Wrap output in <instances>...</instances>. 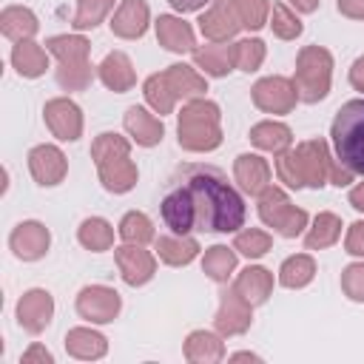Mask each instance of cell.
<instances>
[{
	"mask_svg": "<svg viewBox=\"0 0 364 364\" xmlns=\"http://www.w3.org/2000/svg\"><path fill=\"white\" fill-rule=\"evenodd\" d=\"M77 307L91 321H111L114 313L119 310V296L114 290H108V287H85L80 293Z\"/></svg>",
	"mask_w": 364,
	"mask_h": 364,
	"instance_id": "obj_13",
	"label": "cell"
},
{
	"mask_svg": "<svg viewBox=\"0 0 364 364\" xmlns=\"http://www.w3.org/2000/svg\"><path fill=\"white\" fill-rule=\"evenodd\" d=\"M114 0H80V9H77V17H74V26L77 28H88V26H97L102 20V14L111 9Z\"/></svg>",
	"mask_w": 364,
	"mask_h": 364,
	"instance_id": "obj_36",
	"label": "cell"
},
{
	"mask_svg": "<svg viewBox=\"0 0 364 364\" xmlns=\"http://www.w3.org/2000/svg\"><path fill=\"white\" fill-rule=\"evenodd\" d=\"M338 228H341V222H338L333 213H318L316 228H313L310 236H307V247H324V245L336 242Z\"/></svg>",
	"mask_w": 364,
	"mask_h": 364,
	"instance_id": "obj_32",
	"label": "cell"
},
{
	"mask_svg": "<svg viewBox=\"0 0 364 364\" xmlns=\"http://www.w3.org/2000/svg\"><path fill=\"white\" fill-rule=\"evenodd\" d=\"M94 156L102 173V182L108 191L122 193L136 182V168L128 162V145L125 139H119L117 134H100V139L94 142Z\"/></svg>",
	"mask_w": 364,
	"mask_h": 364,
	"instance_id": "obj_4",
	"label": "cell"
},
{
	"mask_svg": "<svg viewBox=\"0 0 364 364\" xmlns=\"http://www.w3.org/2000/svg\"><path fill=\"white\" fill-rule=\"evenodd\" d=\"M156 34L162 40L165 48L171 51H188L193 48V31L188 23L176 20V17H159L156 20Z\"/></svg>",
	"mask_w": 364,
	"mask_h": 364,
	"instance_id": "obj_18",
	"label": "cell"
},
{
	"mask_svg": "<svg viewBox=\"0 0 364 364\" xmlns=\"http://www.w3.org/2000/svg\"><path fill=\"white\" fill-rule=\"evenodd\" d=\"M117 262H119L122 276H125L128 284H142L154 273V259L139 247H119L117 250Z\"/></svg>",
	"mask_w": 364,
	"mask_h": 364,
	"instance_id": "obj_16",
	"label": "cell"
},
{
	"mask_svg": "<svg viewBox=\"0 0 364 364\" xmlns=\"http://www.w3.org/2000/svg\"><path fill=\"white\" fill-rule=\"evenodd\" d=\"M253 102L264 111H273V114H284L293 108L296 102V91L287 80L282 77H270V80H262L253 85Z\"/></svg>",
	"mask_w": 364,
	"mask_h": 364,
	"instance_id": "obj_10",
	"label": "cell"
},
{
	"mask_svg": "<svg viewBox=\"0 0 364 364\" xmlns=\"http://www.w3.org/2000/svg\"><path fill=\"white\" fill-rule=\"evenodd\" d=\"M233 264H236V256H233L225 245H213V247L205 253V270H208L216 282H225L228 273L233 270Z\"/></svg>",
	"mask_w": 364,
	"mask_h": 364,
	"instance_id": "obj_31",
	"label": "cell"
},
{
	"mask_svg": "<svg viewBox=\"0 0 364 364\" xmlns=\"http://www.w3.org/2000/svg\"><path fill=\"white\" fill-rule=\"evenodd\" d=\"M199 26H202V31H205L210 40H228V37L239 28V20H236V14H233L230 6L225 9V3H216V9L208 11V14L199 20Z\"/></svg>",
	"mask_w": 364,
	"mask_h": 364,
	"instance_id": "obj_21",
	"label": "cell"
},
{
	"mask_svg": "<svg viewBox=\"0 0 364 364\" xmlns=\"http://www.w3.org/2000/svg\"><path fill=\"white\" fill-rule=\"evenodd\" d=\"M313 259L310 256H293V259H287L284 264H282V284L284 287H301V284H307L310 279H313Z\"/></svg>",
	"mask_w": 364,
	"mask_h": 364,
	"instance_id": "obj_28",
	"label": "cell"
},
{
	"mask_svg": "<svg viewBox=\"0 0 364 364\" xmlns=\"http://www.w3.org/2000/svg\"><path fill=\"white\" fill-rule=\"evenodd\" d=\"M37 31V20L28 9H20V6H11L3 11V34L11 37V40H26Z\"/></svg>",
	"mask_w": 364,
	"mask_h": 364,
	"instance_id": "obj_24",
	"label": "cell"
},
{
	"mask_svg": "<svg viewBox=\"0 0 364 364\" xmlns=\"http://www.w3.org/2000/svg\"><path fill=\"white\" fill-rule=\"evenodd\" d=\"M145 23H148V6L142 0H125L117 11L111 28L119 37H139L145 31Z\"/></svg>",
	"mask_w": 364,
	"mask_h": 364,
	"instance_id": "obj_17",
	"label": "cell"
},
{
	"mask_svg": "<svg viewBox=\"0 0 364 364\" xmlns=\"http://www.w3.org/2000/svg\"><path fill=\"white\" fill-rule=\"evenodd\" d=\"M296 82L301 91L304 102H316L327 94L330 85V54L324 48H304L299 54V68H296Z\"/></svg>",
	"mask_w": 364,
	"mask_h": 364,
	"instance_id": "obj_8",
	"label": "cell"
},
{
	"mask_svg": "<svg viewBox=\"0 0 364 364\" xmlns=\"http://www.w3.org/2000/svg\"><path fill=\"white\" fill-rule=\"evenodd\" d=\"M347 250H350V253H355V256H364V222H358V225H353V228H350Z\"/></svg>",
	"mask_w": 364,
	"mask_h": 364,
	"instance_id": "obj_40",
	"label": "cell"
},
{
	"mask_svg": "<svg viewBox=\"0 0 364 364\" xmlns=\"http://www.w3.org/2000/svg\"><path fill=\"white\" fill-rule=\"evenodd\" d=\"M273 31L279 34V37H284V40H290V37H296V34H301V23L279 3V6H273Z\"/></svg>",
	"mask_w": 364,
	"mask_h": 364,
	"instance_id": "obj_38",
	"label": "cell"
},
{
	"mask_svg": "<svg viewBox=\"0 0 364 364\" xmlns=\"http://www.w3.org/2000/svg\"><path fill=\"white\" fill-rule=\"evenodd\" d=\"M236 290H239L247 301H262V299L267 296V290H270V276H267V270H262V267H247V270L239 276Z\"/></svg>",
	"mask_w": 364,
	"mask_h": 364,
	"instance_id": "obj_25",
	"label": "cell"
},
{
	"mask_svg": "<svg viewBox=\"0 0 364 364\" xmlns=\"http://www.w3.org/2000/svg\"><path fill=\"white\" fill-rule=\"evenodd\" d=\"M63 63L57 80L65 85V88H82L91 77L88 71V63H85V54H88V43L82 37H51L46 43Z\"/></svg>",
	"mask_w": 364,
	"mask_h": 364,
	"instance_id": "obj_7",
	"label": "cell"
},
{
	"mask_svg": "<svg viewBox=\"0 0 364 364\" xmlns=\"http://www.w3.org/2000/svg\"><path fill=\"white\" fill-rule=\"evenodd\" d=\"M11 63L17 65V71L23 77H37L46 71V51L37 46V43H28V40H20L11 51Z\"/></svg>",
	"mask_w": 364,
	"mask_h": 364,
	"instance_id": "obj_23",
	"label": "cell"
},
{
	"mask_svg": "<svg viewBox=\"0 0 364 364\" xmlns=\"http://www.w3.org/2000/svg\"><path fill=\"white\" fill-rule=\"evenodd\" d=\"M250 139L259 145V148H267V151H282L290 145V131L284 125H276V122H262L250 131Z\"/></svg>",
	"mask_w": 364,
	"mask_h": 364,
	"instance_id": "obj_27",
	"label": "cell"
},
{
	"mask_svg": "<svg viewBox=\"0 0 364 364\" xmlns=\"http://www.w3.org/2000/svg\"><path fill=\"white\" fill-rule=\"evenodd\" d=\"M114 239V230L105 219H85L82 228H80V242L91 250H105Z\"/></svg>",
	"mask_w": 364,
	"mask_h": 364,
	"instance_id": "obj_29",
	"label": "cell"
},
{
	"mask_svg": "<svg viewBox=\"0 0 364 364\" xmlns=\"http://www.w3.org/2000/svg\"><path fill=\"white\" fill-rule=\"evenodd\" d=\"M219 111L213 102H191L179 114V145L191 151H208L219 145V128H216Z\"/></svg>",
	"mask_w": 364,
	"mask_h": 364,
	"instance_id": "obj_5",
	"label": "cell"
},
{
	"mask_svg": "<svg viewBox=\"0 0 364 364\" xmlns=\"http://www.w3.org/2000/svg\"><path fill=\"white\" fill-rule=\"evenodd\" d=\"M267 162L264 159H259V156H250V154H242L239 159H236V179L242 182V188L245 191H250V193H259L262 188H264V182H267Z\"/></svg>",
	"mask_w": 364,
	"mask_h": 364,
	"instance_id": "obj_22",
	"label": "cell"
},
{
	"mask_svg": "<svg viewBox=\"0 0 364 364\" xmlns=\"http://www.w3.org/2000/svg\"><path fill=\"white\" fill-rule=\"evenodd\" d=\"M350 82H353L355 88H361V91H364V57H361V60H355V65H353V71H350Z\"/></svg>",
	"mask_w": 364,
	"mask_h": 364,
	"instance_id": "obj_42",
	"label": "cell"
},
{
	"mask_svg": "<svg viewBox=\"0 0 364 364\" xmlns=\"http://www.w3.org/2000/svg\"><path fill=\"white\" fill-rule=\"evenodd\" d=\"M171 3H173L179 11H191V9H199L205 0H171Z\"/></svg>",
	"mask_w": 364,
	"mask_h": 364,
	"instance_id": "obj_43",
	"label": "cell"
},
{
	"mask_svg": "<svg viewBox=\"0 0 364 364\" xmlns=\"http://www.w3.org/2000/svg\"><path fill=\"white\" fill-rule=\"evenodd\" d=\"M264 57V46L259 40H245V43H236L233 46V63L245 71H253Z\"/></svg>",
	"mask_w": 364,
	"mask_h": 364,
	"instance_id": "obj_35",
	"label": "cell"
},
{
	"mask_svg": "<svg viewBox=\"0 0 364 364\" xmlns=\"http://www.w3.org/2000/svg\"><path fill=\"white\" fill-rule=\"evenodd\" d=\"M48 247V230L40 222H23L11 233V250L20 259H40Z\"/></svg>",
	"mask_w": 364,
	"mask_h": 364,
	"instance_id": "obj_15",
	"label": "cell"
},
{
	"mask_svg": "<svg viewBox=\"0 0 364 364\" xmlns=\"http://www.w3.org/2000/svg\"><path fill=\"white\" fill-rule=\"evenodd\" d=\"M350 202H353V208L364 210V185H361V188H355V191L350 193Z\"/></svg>",
	"mask_w": 364,
	"mask_h": 364,
	"instance_id": "obj_44",
	"label": "cell"
},
{
	"mask_svg": "<svg viewBox=\"0 0 364 364\" xmlns=\"http://www.w3.org/2000/svg\"><path fill=\"white\" fill-rule=\"evenodd\" d=\"M259 213H262V219H264L267 225H273V228H276L279 233H284V236H296V233L304 228V222H307V213L299 210V208H293V205L284 199V193L276 191V188H270V191L262 196Z\"/></svg>",
	"mask_w": 364,
	"mask_h": 364,
	"instance_id": "obj_9",
	"label": "cell"
},
{
	"mask_svg": "<svg viewBox=\"0 0 364 364\" xmlns=\"http://www.w3.org/2000/svg\"><path fill=\"white\" fill-rule=\"evenodd\" d=\"M239 26H247V28H259L264 26V14H267V0H233L230 3Z\"/></svg>",
	"mask_w": 364,
	"mask_h": 364,
	"instance_id": "obj_30",
	"label": "cell"
},
{
	"mask_svg": "<svg viewBox=\"0 0 364 364\" xmlns=\"http://www.w3.org/2000/svg\"><path fill=\"white\" fill-rule=\"evenodd\" d=\"M267 247H270V236L262 233V230H247V233H239V236H236V250H242V253L250 256V259L262 256Z\"/></svg>",
	"mask_w": 364,
	"mask_h": 364,
	"instance_id": "obj_37",
	"label": "cell"
},
{
	"mask_svg": "<svg viewBox=\"0 0 364 364\" xmlns=\"http://www.w3.org/2000/svg\"><path fill=\"white\" fill-rule=\"evenodd\" d=\"M28 168L40 185H57L65 176V156L54 145H37L28 154Z\"/></svg>",
	"mask_w": 364,
	"mask_h": 364,
	"instance_id": "obj_11",
	"label": "cell"
},
{
	"mask_svg": "<svg viewBox=\"0 0 364 364\" xmlns=\"http://www.w3.org/2000/svg\"><path fill=\"white\" fill-rule=\"evenodd\" d=\"M219 3H222V0H219Z\"/></svg>",
	"mask_w": 364,
	"mask_h": 364,
	"instance_id": "obj_46",
	"label": "cell"
},
{
	"mask_svg": "<svg viewBox=\"0 0 364 364\" xmlns=\"http://www.w3.org/2000/svg\"><path fill=\"white\" fill-rule=\"evenodd\" d=\"M330 136L341 165L364 176V100H350L338 108Z\"/></svg>",
	"mask_w": 364,
	"mask_h": 364,
	"instance_id": "obj_2",
	"label": "cell"
},
{
	"mask_svg": "<svg viewBox=\"0 0 364 364\" xmlns=\"http://www.w3.org/2000/svg\"><path fill=\"white\" fill-rule=\"evenodd\" d=\"M344 290L350 293V299H364V264H353L344 270V279H341Z\"/></svg>",
	"mask_w": 364,
	"mask_h": 364,
	"instance_id": "obj_39",
	"label": "cell"
},
{
	"mask_svg": "<svg viewBox=\"0 0 364 364\" xmlns=\"http://www.w3.org/2000/svg\"><path fill=\"white\" fill-rule=\"evenodd\" d=\"M196 63L208 74H225V71H230L233 51H228V48H205V51H196Z\"/></svg>",
	"mask_w": 364,
	"mask_h": 364,
	"instance_id": "obj_33",
	"label": "cell"
},
{
	"mask_svg": "<svg viewBox=\"0 0 364 364\" xmlns=\"http://www.w3.org/2000/svg\"><path fill=\"white\" fill-rule=\"evenodd\" d=\"M338 9L350 17H364V0H338Z\"/></svg>",
	"mask_w": 364,
	"mask_h": 364,
	"instance_id": "obj_41",
	"label": "cell"
},
{
	"mask_svg": "<svg viewBox=\"0 0 364 364\" xmlns=\"http://www.w3.org/2000/svg\"><path fill=\"white\" fill-rule=\"evenodd\" d=\"M100 77H102V82H105L108 88H114V91H125V88L134 85L131 63H128V57L119 54V51H114V54L105 57V63L100 65Z\"/></svg>",
	"mask_w": 364,
	"mask_h": 364,
	"instance_id": "obj_20",
	"label": "cell"
},
{
	"mask_svg": "<svg viewBox=\"0 0 364 364\" xmlns=\"http://www.w3.org/2000/svg\"><path fill=\"white\" fill-rule=\"evenodd\" d=\"M327 145L321 139L304 142L301 148H296L293 154H284L279 159V176L290 185V188H301V185H324V171H327Z\"/></svg>",
	"mask_w": 364,
	"mask_h": 364,
	"instance_id": "obj_3",
	"label": "cell"
},
{
	"mask_svg": "<svg viewBox=\"0 0 364 364\" xmlns=\"http://www.w3.org/2000/svg\"><path fill=\"white\" fill-rule=\"evenodd\" d=\"M48 318H51V296L46 290H31V293H26L20 299V304H17V321L26 330L37 333V330H43L48 324Z\"/></svg>",
	"mask_w": 364,
	"mask_h": 364,
	"instance_id": "obj_14",
	"label": "cell"
},
{
	"mask_svg": "<svg viewBox=\"0 0 364 364\" xmlns=\"http://www.w3.org/2000/svg\"><path fill=\"white\" fill-rule=\"evenodd\" d=\"M46 122L48 128L60 136V139H77L82 119H80V108L71 100H51L46 105Z\"/></svg>",
	"mask_w": 364,
	"mask_h": 364,
	"instance_id": "obj_12",
	"label": "cell"
},
{
	"mask_svg": "<svg viewBox=\"0 0 364 364\" xmlns=\"http://www.w3.org/2000/svg\"><path fill=\"white\" fill-rule=\"evenodd\" d=\"M156 250H159V256L165 259V262H171V264H185V262H191L193 256H196V242L193 239H171V236H162L159 242H156Z\"/></svg>",
	"mask_w": 364,
	"mask_h": 364,
	"instance_id": "obj_26",
	"label": "cell"
},
{
	"mask_svg": "<svg viewBox=\"0 0 364 364\" xmlns=\"http://www.w3.org/2000/svg\"><path fill=\"white\" fill-rule=\"evenodd\" d=\"M162 222L176 233H230L245 225V202L228 176L210 165H182L168 179L162 202Z\"/></svg>",
	"mask_w": 364,
	"mask_h": 364,
	"instance_id": "obj_1",
	"label": "cell"
},
{
	"mask_svg": "<svg viewBox=\"0 0 364 364\" xmlns=\"http://www.w3.org/2000/svg\"><path fill=\"white\" fill-rule=\"evenodd\" d=\"M290 3H296L301 11H313V9L318 6V0H290Z\"/></svg>",
	"mask_w": 364,
	"mask_h": 364,
	"instance_id": "obj_45",
	"label": "cell"
},
{
	"mask_svg": "<svg viewBox=\"0 0 364 364\" xmlns=\"http://www.w3.org/2000/svg\"><path fill=\"white\" fill-rule=\"evenodd\" d=\"M125 128L134 134V139L139 142V145H154V142H159L162 139V122L159 119H154L151 114H145L142 108H128V114H125Z\"/></svg>",
	"mask_w": 364,
	"mask_h": 364,
	"instance_id": "obj_19",
	"label": "cell"
},
{
	"mask_svg": "<svg viewBox=\"0 0 364 364\" xmlns=\"http://www.w3.org/2000/svg\"><path fill=\"white\" fill-rule=\"evenodd\" d=\"M119 233H122L125 242H136V245H142V242H148V239L154 236L151 222H148L142 213H128V216L122 219V225H119Z\"/></svg>",
	"mask_w": 364,
	"mask_h": 364,
	"instance_id": "obj_34",
	"label": "cell"
},
{
	"mask_svg": "<svg viewBox=\"0 0 364 364\" xmlns=\"http://www.w3.org/2000/svg\"><path fill=\"white\" fill-rule=\"evenodd\" d=\"M202 88H205V82L188 65H171L165 74H156L145 82V97L159 114H165V111H171L173 97H179V94L188 97V94H196Z\"/></svg>",
	"mask_w": 364,
	"mask_h": 364,
	"instance_id": "obj_6",
	"label": "cell"
}]
</instances>
